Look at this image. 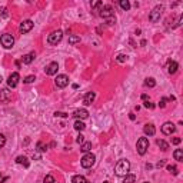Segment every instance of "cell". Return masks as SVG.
Listing matches in <instances>:
<instances>
[{
    "instance_id": "6da1fadb",
    "label": "cell",
    "mask_w": 183,
    "mask_h": 183,
    "mask_svg": "<svg viewBox=\"0 0 183 183\" xmlns=\"http://www.w3.org/2000/svg\"><path fill=\"white\" fill-rule=\"evenodd\" d=\"M129 170H130V163H129V160H126V159L119 160L117 163H116V166H114V173L119 177H124L129 173Z\"/></svg>"
},
{
    "instance_id": "7a4b0ae2",
    "label": "cell",
    "mask_w": 183,
    "mask_h": 183,
    "mask_svg": "<svg viewBox=\"0 0 183 183\" xmlns=\"http://www.w3.org/2000/svg\"><path fill=\"white\" fill-rule=\"evenodd\" d=\"M62 39H63V32H62V30H54V32H52V33L49 35L47 43L52 44V46H56L57 43L62 41Z\"/></svg>"
},
{
    "instance_id": "3957f363",
    "label": "cell",
    "mask_w": 183,
    "mask_h": 183,
    "mask_svg": "<svg viewBox=\"0 0 183 183\" xmlns=\"http://www.w3.org/2000/svg\"><path fill=\"white\" fill-rule=\"evenodd\" d=\"M95 162H96L95 154L93 153H86L82 157V160H80V165H82V167H84V169H90L92 166L95 165Z\"/></svg>"
},
{
    "instance_id": "277c9868",
    "label": "cell",
    "mask_w": 183,
    "mask_h": 183,
    "mask_svg": "<svg viewBox=\"0 0 183 183\" xmlns=\"http://www.w3.org/2000/svg\"><path fill=\"white\" fill-rule=\"evenodd\" d=\"M149 149V139L148 137H140L136 143V150L139 154H145Z\"/></svg>"
},
{
    "instance_id": "5b68a950",
    "label": "cell",
    "mask_w": 183,
    "mask_h": 183,
    "mask_svg": "<svg viewBox=\"0 0 183 183\" xmlns=\"http://www.w3.org/2000/svg\"><path fill=\"white\" fill-rule=\"evenodd\" d=\"M162 12H163V6H162V5L153 7V10L149 13V20H150L152 23H156V22H159V20H160V16H162Z\"/></svg>"
},
{
    "instance_id": "8992f818",
    "label": "cell",
    "mask_w": 183,
    "mask_h": 183,
    "mask_svg": "<svg viewBox=\"0 0 183 183\" xmlns=\"http://www.w3.org/2000/svg\"><path fill=\"white\" fill-rule=\"evenodd\" d=\"M0 43H2L3 47L10 49L14 44V37L12 35H9V33H5V35H2V37H0Z\"/></svg>"
},
{
    "instance_id": "52a82bcc",
    "label": "cell",
    "mask_w": 183,
    "mask_h": 183,
    "mask_svg": "<svg viewBox=\"0 0 183 183\" xmlns=\"http://www.w3.org/2000/svg\"><path fill=\"white\" fill-rule=\"evenodd\" d=\"M54 84L57 86L59 89H63L69 84V77L66 75H57V77L54 79Z\"/></svg>"
},
{
    "instance_id": "ba28073f",
    "label": "cell",
    "mask_w": 183,
    "mask_h": 183,
    "mask_svg": "<svg viewBox=\"0 0 183 183\" xmlns=\"http://www.w3.org/2000/svg\"><path fill=\"white\" fill-rule=\"evenodd\" d=\"M99 14H100L102 17L103 19H110V17H114V12H113V9H112V6H109V5H107V6H103L100 9V10H99Z\"/></svg>"
},
{
    "instance_id": "9c48e42d",
    "label": "cell",
    "mask_w": 183,
    "mask_h": 183,
    "mask_svg": "<svg viewBox=\"0 0 183 183\" xmlns=\"http://www.w3.org/2000/svg\"><path fill=\"white\" fill-rule=\"evenodd\" d=\"M33 26H35V23L32 22V20H23L22 23H20V27H19V32L20 33H29L30 30L33 29Z\"/></svg>"
},
{
    "instance_id": "30bf717a",
    "label": "cell",
    "mask_w": 183,
    "mask_h": 183,
    "mask_svg": "<svg viewBox=\"0 0 183 183\" xmlns=\"http://www.w3.org/2000/svg\"><path fill=\"white\" fill-rule=\"evenodd\" d=\"M19 80H20V76H19L17 72H14V73H12V75L9 76V79H7V86L14 89L19 84Z\"/></svg>"
},
{
    "instance_id": "8fae6325",
    "label": "cell",
    "mask_w": 183,
    "mask_h": 183,
    "mask_svg": "<svg viewBox=\"0 0 183 183\" xmlns=\"http://www.w3.org/2000/svg\"><path fill=\"white\" fill-rule=\"evenodd\" d=\"M175 130H176V126L172 123V122H166L162 126V133L166 136H170L172 133H175Z\"/></svg>"
},
{
    "instance_id": "7c38bea8",
    "label": "cell",
    "mask_w": 183,
    "mask_h": 183,
    "mask_svg": "<svg viewBox=\"0 0 183 183\" xmlns=\"http://www.w3.org/2000/svg\"><path fill=\"white\" fill-rule=\"evenodd\" d=\"M73 116H75L77 120H84V119L89 117V112L86 109H77V110H75Z\"/></svg>"
},
{
    "instance_id": "4fadbf2b",
    "label": "cell",
    "mask_w": 183,
    "mask_h": 183,
    "mask_svg": "<svg viewBox=\"0 0 183 183\" xmlns=\"http://www.w3.org/2000/svg\"><path fill=\"white\" fill-rule=\"evenodd\" d=\"M57 69H59L57 62H52V63H50V65H49L44 70H46V75H49V76H53V75H56V73H57Z\"/></svg>"
},
{
    "instance_id": "5bb4252c",
    "label": "cell",
    "mask_w": 183,
    "mask_h": 183,
    "mask_svg": "<svg viewBox=\"0 0 183 183\" xmlns=\"http://www.w3.org/2000/svg\"><path fill=\"white\" fill-rule=\"evenodd\" d=\"M95 99H96L95 92H87V93L84 95V97H83V103H84L86 106H90V105L95 102Z\"/></svg>"
},
{
    "instance_id": "9a60e30c",
    "label": "cell",
    "mask_w": 183,
    "mask_h": 183,
    "mask_svg": "<svg viewBox=\"0 0 183 183\" xmlns=\"http://www.w3.org/2000/svg\"><path fill=\"white\" fill-rule=\"evenodd\" d=\"M177 69H179V65H177L175 60H170V62L167 63V72H169L170 75H175L177 72Z\"/></svg>"
},
{
    "instance_id": "2e32d148",
    "label": "cell",
    "mask_w": 183,
    "mask_h": 183,
    "mask_svg": "<svg viewBox=\"0 0 183 183\" xmlns=\"http://www.w3.org/2000/svg\"><path fill=\"white\" fill-rule=\"evenodd\" d=\"M143 132H145V135H146V136H154V133H156V129H154L153 124H145Z\"/></svg>"
},
{
    "instance_id": "e0dca14e",
    "label": "cell",
    "mask_w": 183,
    "mask_h": 183,
    "mask_svg": "<svg viewBox=\"0 0 183 183\" xmlns=\"http://www.w3.org/2000/svg\"><path fill=\"white\" fill-rule=\"evenodd\" d=\"M16 163H19V165H23L26 169L30 166L29 160H27V157H26V156H17V157H16Z\"/></svg>"
},
{
    "instance_id": "ac0fdd59",
    "label": "cell",
    "mask_w": 183,
    "mask_h": 183,
    "mask_svg": "<svg viewBox=\"0 0 183 183\" xmlns=\"http://www.w3.org/2000/svg\"><path fill=\"white\" fill-rule=\"evenodd\" d=\"M72 183H89V180L82 175H76L72 177Z\"/></svg>"
},
{
    "instance_id": "d6986e66",
    "label": "cell",
    "mask_w": 183,
    "mask_h": 183,
    "mask_svg": "<svg viewBox=\"0 0 183 183\" xmlns=\"http://www.w3.org/2000/svg\"><path fill=\"white\" fill-rule=\"evenodd\" d=\"M35 57H36V54L35 53H29V54H24L23 56V63L24 65H30L33 60H35Z\"/></svg>"
},
{
    "instance_id": "ffe728a7",
    "label": "cell",
    "mask_w": 183,
    "mask_h": 183,
    "mask_svg": "<svg viewBox=\"0 0 183 183\" xmlns=\"http://www.w3.org/2000/svg\"><path fill=\"white\" fill-rule=\"evenodd\" d=\"M156 145L160 148V150H163V152H166L167 149H169V143H166L165 140H162V139H157L156 140Z\"/></svg>"
},
{
    "instance_id": "44dd1931",
    "label": "cell",
    "mask_w": 183,
    "mask_h": 183,
    "mask_svg": "<svg viewBox=\"0 0 183 183\" xmlns=\"http://www.w3.org/2000/svg\"><path fill=\"white\" fill-rule=\"evenodd\" d=\"M9 97H10V92H9V89H3V90H2V93H0V100L6 102V100H9Z\"/></svg>"
},
{
    "instance_id": "7402d4cb",
    "label": "cell",
    "mask_w": 183,
    "mask_h": 183,
    "mask_svg": "<svg viewBox=\"0 0 183 183\" xmlns=\"http://www.w3.org/2000/svg\"><path fill=\"white\" fill-rule=\"evenodd\" d=\"M173 157H175V160H177V162H183V150L182 149H176L175 153H173Z\"/></svg>"
},
{
    "instance_id": "603a6c76",
    "label": "cell",
    "mask_w": 183,
    "mask_h": 183,
    "mask_svg": "<svg viewBox=\"0 0 183 183\" xmlns=\"http://www.w3.org/2000/svg\"><path fill=\"white\" fill-rule=\"evenodd\" d=\"M75 129H76L77 132H82V130L86 129V124L83 123L82 120H76V123H75Z\"/></svg>"
},
{
    "instance_id": "cb8c5ba5",
    "label": "cell",
    "mask_w": 183,
    "mask_h": 183,
    "mask_svg": "<svg viewBox=\"0 0 183 183\" xmlns=\"http://www.w3.org/2000/svg\"><path fill=\"white\" fill-rule=\"evenodd\" d=\"M92 149V143L90 142H84L82 143V148H80V150H82L83 153H89V150Z\"/></svg>"
},
{
    "instance_id": "d4e9b609",
    "label": "cell",
    "mask_w": 183,
    "mask_h": 183,
    "mask_svg": "<svg viewBox=\"0 0 183 183\" xmlns=\"http://www.w3.org/2000/svg\"><path fill=\"white\" fill-rule=\"evenodd\" d=\"M135 182H136V176H135V175H130V173H127V175L124 176L123 183H135Z\"/></svg>"
},
{
    "instance_id": "484cf974",
    "label": "cell",
    "mask_w": 183,
    "mask_h": 183,
    "mask_svg": "<svg viewBox=\"0 0 183 183\" xmlns=\"http://www.w3.org/2000/svg\"><path fill=\"white\" fill-rule=\"evenodd\" d=\"M145 84L148 87H154L156 86V80H154L153 77H148V79H145Z\"/></svg>"
},
{
    "instance_id": "4316f807",
    "label": "cell",
    "mask_w": 183,
    "mask_h": 183,
    "mask_svg": "<svg viewBox=\"0 0 183 183\" xmlns=\"http://www.w3.org/2000/svg\"><path fill=\"white\" fill-rule=\"evenodd\" d=\"M36 148H37V150H40V152H47L49 146H47V145H44L43 142H37Z\"/></svg>"
},
{
    "instance_id": "83f0119b",
    "label": "cell",
    "mask_w": 183,
    "mask_h": 183,
    "mask_svg": "<svg viewBox=\"0 0 183 183\" xmlns=\"http://www.w3.org/2000/svg\"><path fill=\"white\" fill-rule=\"evenodd\" d=\"M119 5H120V7H122L123 10H129V9H130L129 0H120V2H119Z\"/></svg>"
},
{
    "instance_id": "f1b7e54d",
    "label": "cell",
    "mask_w": 183,
    "mask_h": 183,
    "mask_svg": "<svg viewBox=\"0 0 183 183\" xmlns=\"http://www.w3.org/2000/svg\"><path fill=\"white\" fill-rule=\"evenodd\" d=\"M79 41H80V36H75V35L69 36V43H70V44H76Z\"/></svg>"
},
{
    "instance_id": "f546056e",
    "label": "cell",
    "mask_w": 183,
    "mask_h": 183,
    "mask_svg": "<svg viewBox=\"0 0 183 183\" xmlns=\"http://www.w3.org/2000/svg\"><path fill=\"white\" fill-rule=\"evenodd\" d=\"M43 183H56V180H54V177L52 175H46L44 179H43Z\"/></svg>"
},
{
    "instance_id": "4dcf8cb0",
    "label": "cell",
    "mask_w": 183,
    "mask_h": 183,
    "mask_svg": "<svg viewBox=\"0 0 183 183\" xmlns=\"http://www.w3.org/2000/svg\"><path fill=\"white\" fill-rule=\"evenodd\" d=\"M167 170L170 172L172 175H175V176L177 175V167L175 165H167Z\"/></svg>"
},
{
    "instance_id": "1f68e13d",
    "label": "cell",
    "mask_w": 183,
    "mask_h": 183,
    "mask_svg": "<svg viewBox=\"0 0 183 183\" xmlns=\"http://www.w3.org/2000/svg\"><path fill=\"white\" fill-rule=\"evenodd\" d=\"M116 60H117L119 63H124V62L127 60V56H126V54H117Z\"/></svg>"
},
{
    "instance_id": "d6a6232c",
    "label": "cell",
    "mask_w": 183,
    "mask_h": 183,
    "mask_svg": "<svg viewBox=\"0 0 183 183\" xmlns=\"http://www.w3.org/2000/svg\"><path fill=\"white\" fill-rule=\"evenodd\" d=\"M36 80V77L33 76V75H30V76H27V77H24V80L23 82L24 83H27V84H29V83H33Z\"/></svg>"
},
{
    "instance_id": "836d02e7",
    "label": "cell",
    "mask_w": 183,
    "mask_h": 183,
    "mask_svg": "<svg viewBox=\"0 0 183 183\" xmlns=\"http://www.w3.org/2000/svg\"><path fill=\"white\" fill-rule=\"evenodd\" d=\"M92 7H93V9H99V7H103V3H102V2H93V3H92Z\"/></svg>"
},
{
    "instance_id": "e575fe53",
    "label": "cell",
    "mask_w": 183,
    "mask_h": 183,
    "mask_svg": "<svg viewBox=\"0 0 183 183\" xmlns=\"http://www.w3.org/2000/svg\"><path fill=\"white\" fill-rule=\"evenodd\" d=\"M54 116H56V117H67L69 114L65 112H54Z\"/></svg>"
},
{
    "instance_id": "d590c367",
    "label": "cell",
    "mask_w": 183,
    "mask_h": 183,
    "mask_svg": "<svg viewBox=\"0 0 183 183\" xmlns=\"http://www.w3.org/2000/svg\"><path fill=\"white\" fill-rule=\"evenodd\" d=\"M0 13H2V17H7V16H9L6 7H0Z\"/></svg>"
},
{
    "instance_id": "8d00e7d4",
    "label": "cell",
    "mask_w": 183,
    "mask_h": 183,
    "mask_svg": "<svg viewBox=\"0 0 183 183\" xmlns=\"http://www.w3.org/2000/svg\"><path fill=\"white\" fill-rule=\"evenodd\" d=\"M76 142L79 143V145H82V143H84V136H83L82 133H80V135H79V136L76 137Z\"/></svg>"
},
{
    "instance_id": "74e56055",
    "label": "cell",
    "mask_w": 183,
    "mask_h": 183,
    "mask_svg": "<svg viewBox=\"0 0 183 183\" xmlns=\"http://www.w3.org/2000/svg\"><path fill=\"white\" fill-rule=\"evenodd\" d=\"M6 145V137H5V135H0V149L3 148Z\"/></svg>"
},
{
    "instance_id": "f35d334b",
    "label": "cell",
    "mask_w": 183,
    "mask_h": 183,
    "mask_svg": "<svg viewBox=\"0 0 183 183\" xmlns=\"http://www.w3.org/2000/svg\"><path fill=\"white\" fill-rule=\"evenodd\" d=\"M143 105H145V107H148V109H153V107H154V105L150 100H145V103H143Z\"/></svg>"
},
{
    "instance_id": "ab89813d",
    "label": "cell",
    "mask_w": 183,
    "mask_h": 183,
    "mask_svg": "<svg viewBox=\"0 0 183 183\" xmlns=\"http://www.w3.org/2000/svg\"><path fill=\"white\" fill-rule=\"evenodd\" d=\"M166 103H167V99H166V97H162V99H160V102H159V106L160 107H165Z\"/></svg>"
},
{
    "instance_id": "60d3db41",
    "label": "cell",
    "mask_w": 183,
    "mask_h": 183,
    "mask_svg": "<svg viewBox=\"0 0 183 183\" xmlns=\"http://www.w3.org/2000/svg\"><path fill=\"white\" fill-rule=\"evenodd\" d=\"M180 142H182L180 137H173V139H172V145H179Z\"/></svg>"
},
{
    "instance_id": "b9f144b4",
    "label": "cell",
    "mask_w": 183,
    "mask_h": 183,
    "mask_svg": "<svg viewBox=\"0 0 183 183\" xmlns=\"http://www.w3.org/2000/svg\"><path fill=\"white\" fill-rule=\"evenodd\" d=\"M116 23V19L114 17H110V19H107V24H109V26H113V24Z\"/></svg>"
},
{
    "instance_id": "7bdbcfd3",
    "label": "cell",
    "mask_w": 183,
    "mask_h": 183,
    "mask_svg": "<svg viewBox=\"0 0 183 183\" xmlns=\"http://www.w3.org/2000/svg\"><path fill=\"white\" fill-rule=\"evenodd\" d=\"M165 165H166V160H160V162H159V163H157L156 166H157V167H163Z\"/></svg>"
},
{
    "instance_id": "ee69618b",
    "label": "cell",
    "mask_w": 183,
    "mask_h": 183,
    "mask_svg": "<svg viewBox=\"0 0 183 183\" xmlns=\"http://www.w3.org/2000/svg\"><path fill=\"white\" fill-rule=\"evenodd\" d=\"M129 117H130V120H135V119H136L135 113H129Z\"/></svg>"
},
{
    "instance_id": "f6af8a7d",
    "label": "cell",
    "mask_w": 183,
    "mask_h": 183,
    "mask_svg": "<svg viewBox=\"0 0 183 183\" xmlns=\"http://www.w3.org/2000/svg\"><path fill=\"white\" fill-rule=\"evenodd\" d=\"M142 100L145 102V100H149V96L148 95H142Z\"/></svg>"
},
{
    "instance_id": "bcb514c9",
    "label": "cell",
    "mask_w": 183,
    "mask_h": 183,
    "mask_svg": "<svg viewBox=\"0 0 183 183\" xmlns=\"http://www.w3.org/2000/svg\"><path fill=\"white\" fill-rule=\"evenodd\" d=\"M2 80H3V79H2V76H0V83H2Z\"/></svg>"
},
{
    "instance_id": "7dc6e473",
    "label": "cell",
    "mask_w": 183,
    "mask_h": 183,
    "mask_svg": "<svg viewBox=\"0 0 183 183\" xmlns=\"http://www.w3.org/2000/svg\"><path fill=\"white\" fill-rule=\"evenodd\" d=\"M0 179H2V173H0Z\"/></svg>"
},
{
    "instance_id": "c3c4849f",
    "label": "cell",
    "mask_w": 183,
    "mask_h": 183,
    "mask_svg": "<svg viewBox=\"0 0 183 183\" xmlns=\"http://www.w3.org/2000/svg\"><path fill=\"white\" fill-rule=\"evenodd\" d=\"M103 183H109V182H103Z\"/></svg>"
},
{
    "instance_id": "681fc988",
    "label": "cell",
    "mask_w": 183,
    "mask_h": 183,
    "mask_svg": "<svg viewBox=\"0 0 183 183\" xmlns=\"http://www.w3.org/2000/svg\"><path fill=\"white\" fill-rule=\"evenodd\" d=\"M143 183H149V182H143Z\"/></svg>"
}]
</instances>
